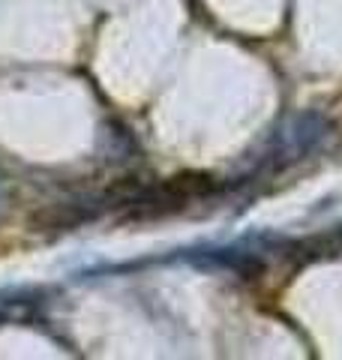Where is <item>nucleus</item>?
<instances>
[{
  "label": "nucleus",
  "mask_w": 342,
  "mask_h": 360,
  "mask_svg": "<svg viewBox=\"0 0 342 360\" xmlns=\"http://www.w3.org/2000/svg\"><path fill=\"white\" fill-rule=\"evenodd\" d=\"M39 303V291L30 288H9L0 291V321H13V319H25L37 309Z\"/></svg>",
  "instance_id": "obj_2"
},
{
  "label": "nucleus",
  "mask_w": 342,
  "mask_h": 360,
  "mask_svg": "<svg viewBox=\"0 0 342 360\" xmlns=\"http://www.w3.org/2000/svg\"><path fill=\"white\" fill-rule=\"evenodd\" d=\"M327 135V120L322 115H300L294 117L289 127H282L273 139V148L265 153L273 165H285V162H294L306 156L318 141Z\"/></svg>",
  "instance_id": "obj_1"
}]
</instances>
